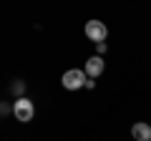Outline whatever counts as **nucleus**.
<instances>
[{
    "label": "nucleus",
    "mask_w": 151,
    "mask_h": 141,
    "mask_svg": "<svg viewBox=\"0 0 151 141\" xmlns=\"http://www.w3.org/2000/svg\"><path fill=\"white\" fill-rule=\"evenodd\" d=\"M23 88H25V83H23V81H15V83H13V86H10V91H13V93H18V98H20Z\"/></svg>",
    "instance_id": "nucleus-6"
},
{
    "label": "nucleus",
    "mask_w": 151,
    "mask_h": 141,
    "mask_svg": "<svg viewBox=\"0 0 151 141\" xmlns=\"http://www.w3.org/2000/svg\"><path fill=\"white\" fill-rule=\"evenodd\" d=\"M131 136L136 141H151V126L146 121H139V124L131 126Z\"/></svg>",
    "instance_id": "nucleus-5"
},
{
    "label": "nucleus",
    "mask_w": 151,
    "mask_h": 141,
    "mask_svg": "<svg viewBox=\"0 0 151 141\" xmlns=\"http://www.w3.org/2000/svg\"><path fill=\"white\" fill-rule=\"evenodd\" d=\"M86 35H88V40H93L96 45L103 43L106 35H108L106 23H101V20H88V23H86Z\"/></svg>",
    "instance_id": "nucleus-3"
},
{
    "label": "nucleus",
    "mask_w": 151,
    "mask_h": 141,
    "mask_svg": "<svg viewBox=\"0 0 151 141\" xmlns=\"http://www.w3.org/2000/svg\"><path fill=\"white\" fill-rule=\"evenodd\" d=\"M103 68H106V63H103L101 55H91V58L86 60V68H83V70H86L88 78H98L103 73Z\"/></svg>",
    "instance_id": "nucleus-4"
},
{
    "label": "nucleus",
    "mask_w": 151,
    "mask_h": 141,
    "mask_svg": "<svg viewBox=\"0 0 151 141\" xmlns=\"http://www.w3.org/2000/svg\"><path fill=\"white\" fill-rule=\"evenodd\" d=\"M86 81H88V76H86V70H81V68L65 70L63 78H60V83H63L65 91H78V88H86Z\"/></svg>",
    "instance_id": "nucleus-1"
},
{
    "label": "nucleus",
    "mask_w": 151,
    "mask_h": 141,
    "mask_svg": "<svg viewBox=\"0 0 151 141\" xmlns=\"http://www.w3.org/2000/svg\"><path fill=\"white\" fill-rule=\"evenodd\" d=\"M13 114H15V119L20 121V124H28V121H33V116H35V106H33L30 98L20 96L13 103Z\"/></svg>",
    "instance_id": "nucleus-2"
}]
</instances>
